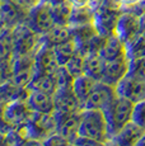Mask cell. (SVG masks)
I'll return each instance as SVG.
<instances>
[{"label": "cell", "instance_id": "cell-18", "mask_svg": "<svg viewBox=\"0 0 145 146\" xmlns=\"http://www.w3.org/2000/svg\"><path fill=\"white\" fill-rule=\"evenodd\" d=\"M144 132L145 130L131 121L125 127H122L108 142L112 146H134Z\"/></svg>", "mask_w": 145, "mask_h": 146}, {"label": "cell", "instance_id": "cell-21", "mask_svg": "<svg viewBox=\"0 0 145 146\" xmlns=\"http://www.w3.org/2000/svg\"><path fill=\"white\" fill-rule=\"evenodd\" d=\"M104 61L98 52H90L84 55V74L93 78L94 80L101 81Z\"/></svg>", "mask_w": 145, "mask_h": 146}, {"label": "cell", "instance_id": "cell-39", "mask_svg": "<svg viewBox=\"0 0 145 146\" xmlns=\"http://www.w3.org/2000/svg\"><path fill=\"white\" fill-rule=\"evenodd\" d=\"M103 5V0H90L89 1V7L93 10H97L98 8H101Z\"/></svg>", "mask_w": 145, "mask_h": 146}, {"label": "cell", "instance_id": "cell-11", "mask_svg": "<svg viewBox=\"0 0 145 146\" xmlns=\"http://www.w3.org/2000/svg\"><path fill=\"white\" fill-rule=\"evenodd\" d=\"M32 111L29 109L26 99H14L5 103L3 109V118L13 127H19L24 125L31 117Z\"/></svg>", "mask_w": 145, "mask_h": 146}, {"label": "cell", "instance_id": "cell-4", "mask_svg": "<svg viewBox=\"0 0 145 146\" xmlns=\"http://www.w3.org/2000/svg\"><path fill=\"white\" fill-rule=\"evenodd\" d=\"M28 139L43 140L49 135L56 132V121L54 113H36L32 112L31 117L22 125Z\"/></svg>", "mask_w": 145, "mask_h": 146}, {"label": "cell", "instance_id": "cell-43", "mask_svg": "<svg viewBox=\"0 0 145 146\" xmlns=\"http://www.w3.org/2000/svg\"><path fill=\"white\" fill-rule=\"evenodd\" d=\"M110 145H111V144H110ZM111 146H112V145H111Z\"/></svg>", "mask_w": 145, "mask_h": 146}, {"label": "cell", "instance_id": "cell-19", "mask_svg": "<svg viewBox=\"0 0 145 146\" xmlns=\"http://www.w3.org/2000/svg\"><path fill=\"white\" fill-rule=\"evenodd\" d=\"M99 56L103 58V61H113L126 57L125 43L116 35L106 37L101 50H99Z\"/></svg>", "mask_w": 145, "mask_h": 146}, {"label": "cell", "instance_id": "cell-17", "mask_svg": "<svg viewBox=\"0 0 145 146\" xmlns=\"http://www.w3.org/2000/svg\"><path fill=\"white\" fill-rule=\"evenodd\" d=\"M26 100L29 109L36 113H54L55 111L54 95L45 92L28 89V95Z\"/></svg>", "mask_w": 145, "mask_h": 146}, {"label": "cell", "instance_id": "cell-42", "mask_svg": "<svg viewBox=\"0 0 145 146\" xmlns=\"http://www.w3.org/2000/svg\"><path fill=\"white\" fill-rule=\"evenodd\" d=\"M1 31H3V27H1V26H0V32H1Z\"/></svg>", "mask_w": 145, "mask_h": 146}, {"label": "cell", "instance_id": "cell-36", "mask_svg": "<svg viewBox=\"0 0 145 146\" xmlns=\"http://www.w3.org/2000/svg\"><path fill=\"white\" fill-rule=\"evenodd\" d=\"M19 146H43V145H42V140H37V139H26Z\"/></svg>", "mask_w": 145, "mask_h": 146}, {"label": "cell", "instance_id": "cell-16", "mask_svg": "<svg viewBox=\"0 0 145 146\" xmlns=\"http://www.w3.org/2000/svg\"><path fill=\"white\" fill-rule=\"evenodd\" d=\"M54 112H64V113H71V112L83 111L79 104V100L75 97L72 86L69 88H57L54 93Z\"/></svg>", "mask_w": 145, "mask_h": 146}, {"label": "cell", "instance_id": "cell-31", "mask_svg": "<svg viewBox=\"0 0 145 146\" xmlns=\"http://www.w3.org/2000/svg\"><path fill=\"white\" fill-rule=\"evenodd\" d=\"M132 122L136 123L143 130H145V99L136 103V104H134Z\"/></svg>", "mask_w": 145, "mask_h": 146}, {"label": "cell", "instance_id": "cell-24", "mask_svg": "<svg viewBox=\"0 0 145 146\" xmlns=\"http://www.w3.org/2000/svg\"><path fill=\"white\" fill-rule=\"evenodd\" d=\"M28 89H35V90H40L54 95L56 92L57 84H56V78L55 74H49V75H33L32 80L27 85Z\"/></svg>", "mask_w": 145, "mask_h": 146}, {"label": "cell", "instance_id": "cell-23", "mask_svg": "<svg viewBox=\"0 0 145 146\" xmlns=\"http://www.w3.org/2000/svg\"><path fill=\"white\" fill-rule=\"evenodd\" d=\"M70 40H72V33H71V28L69 26L55 24V27L51 31H49L46 35L42 36V41H45L52 47L56 46V44L64 43V42H68Z\"/></svg>", "mask_w": 145, "mask_h": 146}, {"label": "cell", "instance_id": "cell-9", "mask_svg": "<svg viewBox=\"0 0 145 146\" xmlns=\"http://www.w3.org/2000/svg\"><path fill=\"white\" fill-rule=\"evenodd\" d=\"M121 9H111L107 7H101L94 10L93 26L96 28L97 33L102 37H110L115 35L116 24L121 15Z\"/></svg>", "mask_w": 145, "mask_h": 146}, {"label": "cell", "instance_id": "cell-10", "mask_svg": "<svg viewBox=\"0 0 145 146\" xmlns=\"http://www.w3.org/2000/svg\"><path fill=\"white\" fill-rule=\"evenodd\" d=\"M116 97L115 86L108 85L102 81H97L93 90L84 103L83 109H103L106 108Z\"/></svg>", "mask_w": 145, "mask_h": 146}, {"label": "cell", "instance_id": "cell-14", "mask_svg": "<svg viewBox=\"0 0 145 146\" xmlns=\"http://www.w3.org/2000/svg\"><path fill=\"white\" fill-rule=\"evenodd\" d=\"M27 10L17 5L12 0H0V26L13 29L26 21Z\"/></svg>", "mask_w": 145, "mask_h": 146}, {"label": "cell", "instance_id": "cell-25", "mask_svg": "<svg viewBox=\"0 0 145 146\" xmlns=\"http://www.w3.org/2000/svg\"><path fill=\"white\" fill-rule=\"evenodd\" d=\"M50 9H51L52 17H54L55 24L69 26V19H70V14L72 10V5L69 3V0L59 3L56 5H52V7H50Z\"/></svg>", "mask_w": 145, "mask_h": 146}, {"label": "cell", "instance_id": "cell-37", "mask_svg": "<svg viewBox=\"0 0 145 146\" xmlns=\"http://www.w3.org/2000/svg\"><path fill=\"white\" fill-rule=\"evenodd\" d=\"M143 0H120V3H121V8L122 10L125 9H129V8L134 7V5L139 4V3H141Z\"/></svg>", "mask_w": 145, "mask_h": 146}, {"label": "cell", "instance_id": "cell-32", "mask_svg": "<svg viewBox=\"0 0 145 146\" xmlns=\"http://www.w3.org/2000/svg\"><path fill=\"white\" fill-rule=\"evenodd\" d=\"M129 74L135 75L139 78L145 79V56L140 58H134L129 60Z\"/></svg>", "mask_w": 145, "mask_h": 146}, {"label": "cell", "instance_id": "cell-30", "mask_svg": "<svg viewBox=\"0 0 145 146\" xmlns=\"http://www.w3.org/2000/svg\"><path fill=\"white\" fill-rule=\"evenodd\" d=\"M42 145L43 146H71V142L65 136H63V135L56 131V132L45 137L42 140Z\"/></svg>", "mask_w": 145, "mask_h": 146}, {"label": "cell", "instance_id": "cell-5", "mask_svg": "<svg viewBox=\"0 0 145 146\" xmlns=\"http://www.w3.org/2000/svg\"><path fill=\"white\" fill-rule=\"evenodd\" d=\"M24 22L31 29H33L41 37L55 27V21L50 5H47L42 0H40L37 5L28 10Z\"/></svg>", "mask_w": 145, "mask_h": 146}, {"label": "cell", "instance_id": "cell-33", "mask_svg": "<svg viewBox=\"0 0 145 146\" xmlns=\"http://www.w3.org/2000/svg\"><path fill=\"white\" fill-rule=\"evenodd\" d=\"M72 146H111L107 141H99V140L89 139L84 136H78L71 144Z\"/></svg>", "mask_w": 145, "mask_h": 146}, {"label": "cell", "instance_id": "cell-34", "mask_svg": "<svg viewBox=\"0 0 145 146\" xmlns=\"http://www.w3.org/2000/svg\"><path fill=\"white\" fill-rule=\"evenodd\" d=\"M10 61L12 58H0V84L10 79Z\"/></svg>", "mask_w": 145, "mask_h": 146}, {"label": "cell", "instance_id": "cell-15", "mask_svg": "<svg viewBox=\"0 0 145 146\" xmlns=\"http://www.w3.org/2000/svg\"><path fill=\"white\" fill-rule=\"evenodd\" d=\"M127 71H129L127 57H122L113 61H104L101 81L108 85L116 86V84L127 74Z\"/></svg>", "mask_w": 145, "mask_h": 146}, {"label": "cell", "instance_id": "cell-40", "mask_svg": "<svg viewBox=\"0 0 145 146\" xmlns=\"http://www.w3.org/2000/svg\"><path fill=\"white\" fill-rule=\"evenodd\" d=\"M140 33L145 36V13L140 15Z\"/></svg>", "mask_w": 145, "mask_h": 146}, {"label": "cell", "instance_id": "cell-35", "mask_svg": "<svg viewBox=\"0 0 145 146\" xmlns=\"http://www.w3.org/2000/svg\"><path fill=\"white\" fill-rule=\"evenodd\" d=\"M13 3H15L17 5H19L21 8L26 9L28 12L29 9H32L35 5H37L40 3V0H12Z\"/></svg>", "mask_w": 145, "mask_h": 146}, {"label": "cell", "instance_id": "cell-20", "mask_svg": "<svg viewBox=\"0 0 145 146\" xmlns=\"http://www.w3.org/2000/svg\"><path fill=\"white\" fill-rule=\"evenodd\" d=\"M97 84V80H94L93 78L88 76V75H80L78 78H74L72 81V90H74L75 97L79 100L80 107H84V103L87 100V98L89 97L90 92L93 90L94 85Z\"/></svg>", "mask_w": 145, "mask_h": 146}, {"label": "cell", "instance_id": "cell-44", "mask_svg": "<svg viewBox=\"0 0 145 146\" xmlns=\"http://www.w3.org/2000/svg\"><path fill=\"white\" fill-rule=\"evenodd\" d=\"M71 146H72V145H71Z\"/></svg>", "mask_w": 145, "mask_h": 146}, {"label": "cell", "instance_id": "cell-7", "mask_svg": "<svg viewBox=\"0 0 145 146\" xmlns=\"http://www.w3.org/2000/svg\"><path fill=\"white\" fill-rule=\"evenodd\" d=\"M35 74L33 53L13 57L10 61V80L21 88H27Z\"/></svg>", "mask_w": 145, "mask_h": 146}, {"label": "cell", "instance_id": "cell-26", "mask_svg": "<svg viewBox=\"0 0 145 146\" xmlns=\"http://www.w3.org/2000/svg\"><path fill=\"white\" fill-rule=\"evenodd\" d=\"M127 60L140 58L145 56V36L139 33L135 38H132L127 43H125Z\"/></svg>", "mask_w": 145, "mask_h": 146}, {"label": "cell", "instance_id": "cell-2", "mask_svg": "<svg viewBox=\"0 0 145 146\" xmlns=\"http://www.w3.org/2000/svg\"><path fill=\"white\" fill-rule=\"evenodd\" d=\"M79 136L108 142V127L101 109H83L80 116Z\"/></svg>", "mask_w": 145, "mask_h": 146}, {"label": "cell", "instance_id": "cell-41", "mask_svg": "<svg viewBox=\"0 0 145 146\" xmlns=\"http://www.w3.org/2000/svg\"><path fill=\"white\" fill-rule=\"evenodd\" d=\"M134 146H145V132L140 136V139L136 141V144L134 145Z\"/></svg>", "mask_w": 145, "mask_h": 146}, {"label": "cell", "instance_id": "cell-8", "mask_svg": "<svg viewBox=\"0 0 145 146\" xmlns=\"http://www.w3.org/2000/svg\"><path fill=\"white\" fill-rule=\"evenodd\" d=\"M33 57H35V74L33 75L55 74L56 70L61 66L55 55L54 47L42 41V37H41V43L38 44L33 53Z\"/></svg>", "mask_w": 145, "mask_h": 146}, {"label": "cell", "instance_id": "cell-3", "mask_svg": "<svg viewBox=\"0 0 145 146\" xmlns=\"http://www.w3.org/2000/svg\"><path fill=\"white\" fill-rule=\"evenodd\" d=\"M13 38V57L35 53L36 48L41 43V36L26 24L19 23L12 29ZM12 57V58H13Z\"/></svg>", "mask_w": 145, "mask_h": 146}, {"label": "cell", "instance_id": "cell-22", "mask_svg": "<svg viewBox=\"0 0 145 146\" xmlns=\"http://www.w3.org/2000/svg\"><path fill=\"white\" fill-rule=\"evenodd\" d=\"M94 10L89 5L87 7H72L70 19H69V27H83L88 24H93Z\"/></svg>", "mask_w": 145, "mask_h": 146}, {"label": "cell", "instance_id": "cell-12", "mask_svg": "<svg viewBox=\"0 0 145 146\" xmlns=\"http://www.w3.org/2000/svg\"><path fill=\"white\" fill-rule=\"evenodd\" d=\"M80 116H82V111L71 112V113L54 112V117L56 121V131L65 136L71 144L79 136Z\"/></svg>", "mask_w": 145, "mask_h": 146}, {"label": "cell", "instance_id": "cell-28", "mask_svg": "<svg viewBox=\"0 0 145 146\" xmlns=\"http://www.w3.org/2000/svg\"><path fill=\"white\" fill-rule=\"evenodd\" d=\"M13 57V38L12 29L3 28L0 32V58Z\"/></svg>", "mask_w": 145, "mask_h": 146}, {"label": "cell", "instance_id": "cell-27", "mask_svg": "<svg viewBox=\"0 0 145 146\" xmlns=\"http://www.w3.org/2000/svg\"><path fill=\"white\" fill-rule=\"evenodd\" d=\"M54 51H55V55H56V57H57L59 64L63 66L78 52V47H76L75 41L70 40L68 42H64V43L54 46Z\"/></svg>", "mask_w": 145, "mask_h": 146}, {"label": "cell", "instance_id": "cell-6", "mask_svg": "<svg viewBox=\"0 0 145 146\" xmlns=\"http://www.w3.org/2000/svg\"><path fill=\"white\" fill-rule=\"evenodd\" d=\"M116 95L130 100L131 103L141 102L145 99V79L127 72L115 86Z\"/></svg>", "mask_w": 145, "mask_h": 146}, {"label": "cell", "instance_id": "cell-13", "mask_svg": "<svg viewBox=\"0 0 145 146\" xmlns=\"http://www.w3.org/2000/svg\"><path fill=\"white\" fill-rule=\"evenodd\" d=\"M139 33H140V17L129 10H122L116 24L115 35L124 43H127Z\"/></svg>", "mask_w": 145, "mask_h": 146}, {"label": "cell", "instance_id": "cell-38", "mask_svg": "<svg viewBox=\"0 0 145 146\" xmlns=\"http://www.w3.org/2000/svg\"><path fill=\"white\" fill-rule=\"evenodd\" d=\"M89 1L90 0H69L72 7H87L89 5Z\"/></svg>", "mask_w": 145, "mask_h": 146}, {"label": "cell", "instance_id": "cell-1", "mask_svg": "<svg viewBox=\"0 0 145 146\" xmlns=\"http://www.w3.org/2000/svg\"><path fill=\"white\" fill-rule=\"evenodd\" d=\"M132 109L134 103H131L130 100L125 99V98L118 97V95H116L115 99L103 109L106 121H107L108 139L110 140L122 127H125L127 123L132 121Z\"/></svg>", "mask_w": 145, "mask_h": 146}, {"label": "cell", "instance_id": "cell-29", "mask_svg": "<svg viewBox=\"0 0 145 146\" xmlns=\"http://www.w3.org/2000/svg\"><path fill=\"white\" fill-rule=\"evenodd\" d=\"M63 66L68 70L69 74H70L72 78H78V76H80V75H84V55H82L80 52H76L70 60Z\"/></svg>", "mask_w": 145, "mask_h": 146}]
</instances>
